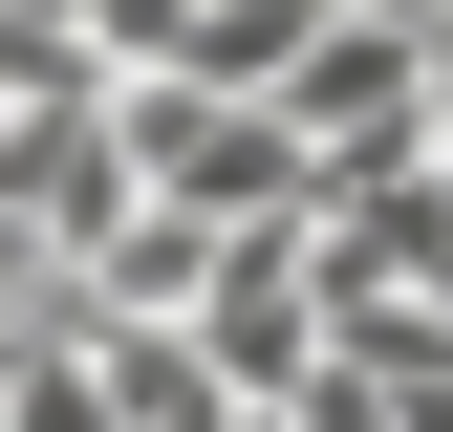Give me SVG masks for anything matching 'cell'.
I'll list each match as a JSON object with an SVG mask.
<instances>
[{
  "label": "cell",
  "instance_id": "cell-2",
  "mask_svg": "<svg viewBox=\"0 0 453 432\" xmlns=\"http://www.w3.org/2000/svg\"><path fill=\"white\" fill-rule=\"evenodd\" d=\"M195 367H216V411H280L303 390V346H324V259H303V195L280 216H216V259H195Z\"/></svg>",
  "mask_w": 453,
  "mask_h": 432
},
{
  "label": "cell",
  "instance_id": "cell-3",
  "mask_svg": "<svg viewBox=\"0 0 453 432\" xmlns=\"http://www.w3.org/2000/svg\"><path fill=\"white\" fill-rule=\"evenodd\" d=\"M0 216H22V238H65V259L130 216V108H108V66L0 87Z\"/></svg>",
  "mask_w": 453,
  "mask_h": 432
},
{
  "label": "cell",
  "instance_id": "cell-1",
  "mask_svg": "<svg viewBox=\"0 0 453 432\" xmlns=\"http://www.w3.org/2000/svg\"><path fill=\"white\" fill-rule=\"evenodd\" d=\"M108 108H130V195H173V216H280V195H303L280 87H173V66H108Z\"/></svg>",
  "mask_w": 453,
  "mask_h": 432
}]
</instances>
